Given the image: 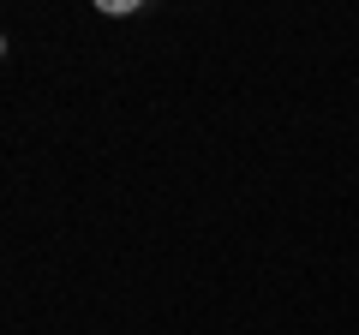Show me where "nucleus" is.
Returning <instances> with one entry per match:
<instances>
[{
	"label": "nucleus",
	"mask_w": 359,
	"mask_h": 335,
	"mask_svg": "<svg viewBox=\"0 0 359 335\" xmlns=\"http://www.w3.org/2000/svg\"><path fill=\"white\" fill-rule=\"evenodd\" d=\"M90 6H96V13H108V18H126V13H138L144 0H90Z\"/></svg>",
	"instance_id": "1"
},
{
	"label": "nucleus",
	"mask_w": 359,
	"mask_h": 335,
	"mask_svg": "<svg viewBox=\"0 0 359 335\" xmlns=\"http://www.w3.org/2000/svg\"><path fill=\"white\" fill-rule=\"evenodd\" d=\"M0 54H6V42H0Z\"/></svg>",
	"instance_id": "2"
}]
</instances>
